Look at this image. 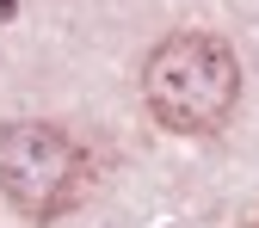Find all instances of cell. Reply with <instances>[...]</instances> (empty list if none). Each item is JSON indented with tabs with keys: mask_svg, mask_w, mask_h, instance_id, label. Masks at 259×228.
<instances>
[{
	"mask_svg": "<svg viewBox=\"0 0 259 228\" xmlns=\"http://www.w3.org/2000/svg\"><path fill=\"white\" fill-rule=\"evenodd\" d=\"M142 99H148L154 123L204 136V129L229 123V111L241 99V62L210 31H179V37L154 43V56L142 62Z\"/></svg>",
	"mask_w": 259,
	"mask_h": 228,
	"instance_id": "cell-1",
	"label": "cell"
},
{
	"mask_svg": "<svg viewBox=\"0 0 259 228\" xmlns=\"http://www.w3.org/2000/svg\"><path fill=\"white\" fill-rule=\"evenodd\" d=\"M0 191L31 222H56L87 191V154L56 123H7L0 129Z\"/></svg>",
	"mask_w": 259,
	"mask_h": 228,
	"instance_id": "cell-2",
	"label": "cell"
},
{
	"mask_svg": "<svg viewBox=\"0 0 259 228\" xmlns=\"http://www.w3.org/2000/svg\"><path fill=\"white\" fill-rule=\"evenodd\" d=\"M241 228H259V210H247V222H241Z\"/></svg>",
	"mask_w": 259,
	"mask_h": 228,
	"instance_id": "cell-3",
	"label": "cell"
}]
</instances>
